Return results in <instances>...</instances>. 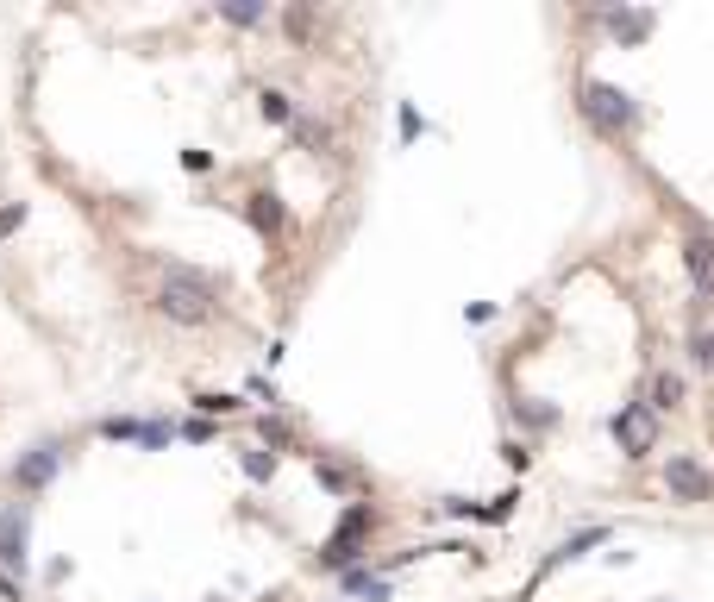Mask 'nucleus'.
I'll return each instance as SVG.
<instances>
[{
	"label": "nucleus",
	"mask_w": 714,
	"mask_h": 602,
	"mask_svg": "<svg viewBox=\"0 0 714 602\" xmlns=\"http://www.w3.org/2000/svg\"><path fill=\"white\" fill-rule=\"evenodd\" d=\"M257 107H264L270 126H295V101L282 95V88H264V101H257Z\"/></svg>",
	"instance_id": "nucleus-19"
},
{
	"label": "nucleus",
	"mask_w": 714,
	"mask_h": 602,
	"mask_svg": "<svg viewBox=\"0 0 714 602\" xmlns=\"http://www.w3.org/2000/svg\"><path fill=\"white\" fill-rule=\"evenodd\" d=\"M176 433L188 439V446H207V439H213V433H220V427H213V421H201V414H188V421H182Z\"/></svg>",
	"instance_id": "nucleus-24"
},
{
	"label": "nucleus",
	"mask_w": 714,
	"mask_h": 602,
	"mask_svg": "<svg viewBox=\"0 0 714 602\" xmlns=\"http://www.w3.org/2000/svg\"><path fill=\"white\" fill-rule=\"evenodd\" d=\"M514 490L508 496H489V502H445V515H458V521H483V527H502L508 515H514Z\"/></svg>",
	"instance_id": "nucleus-12"
},
{
	"label": "nucleus",
	"mask_w": 714,
	"mask_h": 602,
	"mask_svg": "<svg viewBox=\"0 0 714 602\" xmlns=\"http://www.w3.org/2000/svg\"><path fill=\"white\" fill-rule=\"evenodd\" d=\"M0 565H7V571L32 565V502H7V508H0Z\"/></svg>",
	"instance_id": "nucleus-7"
},
{
	"label": "nucleus",
	"mask_w": 714,
	"mask_h": 602,
	"mask_svg": "<svg viewBox=\"0 0 714 602\" xmlns=\"http://www.w3.org/2000/svg\"><path fill=\"white\" fill-rule=\"evenodd\" d=\"M658 483H664V496L683 502V508H708L714 502V471L702 465L696 452H671L664 471H658Z\"/></svg>",
	"instance_id": "nucleus-5"
},
{
	"label": "nucleus",
	"mask_w": 714,
	"mask_h": 602,
	"mask_svg": "<svg viewBox=\"0 0 714 602\" xmlns=\"http://www.w3.org/2000/svg\"><path fill=\"white\" fill-rule=\"evenodd\" d=\"M577 113L595 138H608V145H633L639 126H646V107H639L621 82H602V76H583L577 82Z\"/></svg>",
	"instance_id": "nucleus-1"
},
{
	"label": "nucleus",
	"mask_w": 714,
	"mask_h": 602,
	"mask_svg": "<svg viewBox=\"0 0 714 602\" xmlns=\"http://www.w3.org/2000/svg\"><path fill=\"white\" fill-rule=\"evenodd\" d=\"M514 421L527 427V433H552V427H558V408H552V402H533V396H527V402H514Z\"/></svg>",
	"instance_id": "nucleus-15"
},
{
	"label": "nucleus",
	"mask_w": 714,
	"mask_h": 602,
	"mask_svg": "<svg viewBox=\"0 0 714 602\" xmlns=\"http://www.w3.org/2000/svg\"><path fill=\"white\" fill-rule=\"evenodd\" d=\"M138 427H145V421H132V414H107L101 439H132V446H138Z\"/></svg>",
	"instance_id": "nucleus-21"
},
{
	"label": "nucleus",
	"mask_w": 714,
	"mask_h": 602,
	"mask_svg": "<svg viewBox=\"0 0 714 602\" xmlns=\"http://www.w3.org/2000/svg\"><path fill=\"white\" fill-rule=\"evenodd\" d=\"M238 465H245V477H251V483H270V477H276V452L245 446V452H238Z\"/></svg>",
	"instance_id": "nucleus-18"
},
{
	"label": "nucleus",
	"mask_w": 714,
	"mask_h": 602,
	"mask_svg": "<svg viewBox=\"0 0 714 602\" xmlns=\"http://www.w3.org/2000/svg\"><path fill=\"white\" fill-rule=\"evenodd\" d=\"M683 276L696 289V308H714V233H683Z\"/></svg>",
	"instance_id": "nucleus-8"
},
{
	"label": "nucleus",
	"mask_w": 714,
	"mask_h": 602,
	"mask_svg": "<svg viewBox=\"0 0 714 602\" xmlns=\"http://www.w3.org/2000/svg\"><path fill=\"white\" fill-rule=\"evenodd\" d=\"M19 226H26V201H7L0 207V239H13Z\"/></svg>",
	"instance_id": "nucleus-25"
},
{
	"label": "nucleus",
	"mask_w": 714,
	"mask_h": 602,
	"mask_svg": "<svg viewBox=\"0 0 714 602\" xmlns=\"http://www.w3.org/2000/svg\"><path fill=\"white\" fill-rule=\"evenodd\" d=\"M314 477L326 483L332 496H351V490H357V471H345V465H332V458H314Z\"/></svg>",
	"instance_id": "nucleus-17"
},
{
	"label": "nucleus",
	"mask_w": 714,
	"mask_h": 602,
	"mask_svg": "<svg viewBox=\"0 0 714 602\" xmlns=\"http://www.w3.org/2000/svg\"><path fill=\"white\" fill-rule=\"evenodd\" d=\"M370 534H376V508L370 502H351L345 515H339V527L326 534V546H320V571H351V565H364V552H370Z\"/></svg>",
	"instance_id": "nucleus-3"
},
{
	"label": "nucleus",
	"mask_w": 714,
	"mask_h": 602,
	"mask_svg": "<svg viewBox=\"0 0 714 602\" xmlns=\"http://www.w3.org/2000/svg\"><path fill=\"white\" fill-rule=\"evenodd\" d=\"M602 26H608V38H621L627 51H633V44H646V38L658 32V13H652V7H608Z\"/></svg>",
	"instance_id": "nucleus-11"
},
{
	"label": "nucleus",
	"mask_w": 714,
	"mask_h": 602,
	"mask_svg": "<svg viewBox=\"0 0 714 602\" xmlns=\"http://www.w3.org/2000/svg\"><path fill=\"white\" fill-rule=\"evenodd\" d=\"M608 540H614V534H608L602 521H589V527H577V534H564V540H558V546H552V552H545V559H539V571L527 577V590H520V602H527V596H533V590L545 584V577H558L564 565L589 559V552H595V546H608Z\"/></svg>",
	"instance_id": "nucleus-6"
},
{
	"label": "nucleus",
	"mask_w": 714,
	"mask_h": 602,
	"mask_svg": "<svg viewBox=\"0 0 714 602\" xmlns=\"http://www.w3.org/2000/svg\"><path fill=\"white\" fill-rule=\"evenodd\" d=\"M251 226H257L264 239H276L282 226H289V214H282V201H276V195H251Z\"/></svg>",
	"instance_id": "nucleus-14"
},
{
	"label": "nucleus",
	"mask_w": 714,
	"mask_h": 602,
	"mask_svg": "<svg viewBox=\"0 0 714 602\" xmlns=\"http://www.w3.org/2000/svg\"><path fill=\"white\" fill-rule=\"evenodd\" d=\"M608 433H614V446H621L627 465H646V458L658 452V433H664V427H658V414L633 396V402H621V408L608 414Z\"/></svg>",
	"instance_id": "nucleus-4"
},
{
	"label": "nucleus",
	"mask_w": 714,
	"mask_h": 602,
	"mask_svg": "<svg viewBox=\"0 0 714 602\" xmlns=\"http://www.w3.org/2000/svg\"><path fill=\"white\" fill-rule=\"evenodd\" d=\"M63 471V439H38V446H26L19 452V465H13V483L19 490H44Z\"/></svg>",
	"instance_id": "nucleus-9"
},
{
	"label": "nucleus",
	"mask_w": 714,
	"mask_h": 602,
	"mask_svg": "<svg viewBox=\"0 0 714 602\" xmlns=\"http://www.w3.org/2000/svg\"><path fill=\"white\" fill-rule=\"evenodd\" d=\"M257 433H264V452H270V446H289V427H282V421H270V414L257 421Z\"/></svg>",
	"instance_id": "nucleus-27"
},
{
	"label": "nucleus",
	"mask_w": 714,
	"mask_h": 602,
	"mask_svg": "<svg viewBox=\"0 0 714 602\" xmlns=\"http://www.w3.org/2000/svg\"><path fill=\"white\" fill-rule=\"evenodd\" d=\"M502 458H508V471H520V477H527V465H533L527 439H508V446H502Z\"/></svg>",
	"instance_id": "nucleus-26"
},
{
	"label": "nucleus",
	"mask_w": 714,
	"mask_h": 602,
	"mask_svg": "<svg viewBox=\"0 0 714 602\" xmlns=\"http://www.w3.org/2000/svg\"><path fill=\"white\" fill-rule=\"evenodd\" d=\"M170 439H176V421H145V427H138V446H145V452H163Z\"/></svg>",
	"instance_id": "nucleus-20"
},
{
	"label": "nucleus",
	"mask_w": 714,
	"mask_h": 602,
	"mask_svg": "<svg viewBox=\"0 0 714 602\" xmlns=\"http://www.w3.org/2000/svg\"><path fill=\"white\" fill-rule=\"evenodd\" d=\"M157 314L176 320V327H207L213 314H220V289H213L207 270H188V264H163L157 276Z\"/></svg>",
	"instance_id": "nucleus-2"
},
{
	"label": "nucleus",
	"mask_w": 714,
	"mask_h": 602,
	"mask_svg": "<svg viewBox=\"0 0 714 602\" xmlns=\"http://www.w3.org/2000/svg\"><path fill=\"white\" fill-rule=\"evenodd\" d=\"M683 352H689V370H702V377H714V327H689V339H683Z\"/></svg>",
	"instance_id": "nucleus-13"
},
{
	"label": "nucleus",
	"mask_w": 714,
	"mask_h": 602,
	"mask_svg": "<svg viewBox=\"0 0 714 602\" xmlns=\"http://www.w3.org/2000/svg\"><path fill=\"white\" fill-rule=\"evenodd\" d=\"M395 120H401V145H414V138L426 132V120H420V107H414V101H401V113H395Z\"/></svg>",
	"instance_id": "nucleus-22"
},
{
	"label": "nucleus",
	"mask_w": 714,
	"mask_h": 602,
	"mask_svg": "<svg viewBox=\"0 0 714 602\" xmlns=\"http://www.w3.org/2000/svg\"><path fill=\"white\" fill-rule=\"evenodd\" d=\"M195 408H201V421H213V414H238L245 402L238 396H195Z\"/></svg>",
	"instance_id": "nucleus-23"
},
{
	"label": "nucleus",
	"mask_w": 714,
	"mask_h": 602,
	"mask_svg": "<svg viewBox=\"0 0 714 602\" xmlns=\"http://www.w3.org/2000/svg\"><path fill=\"white\" fill-rule=\"evenodd\" d=\"M182 170H195V176L213 170V151H182Z\"/></svg>",
	"instance_id": "nucleus-28"
},
{
	"label": "nucleus",
	"mask_w": 714,
	"mask_h": 602,
	"mask_svg": "<svg viewBox=\"0 0 714 602\" xmlns=\"http://www.w3.org/2000/svg\"><path fill=\"white\" fill-rule=\"evenodd\" d=\"M220 19L226 26H264L270 7H257V0H220Z\"/></svg>",
	"instance_id": "nucleus-16"
},
{
	"label": "nucleus",
	"mask_w": 714,
	"mask_h": 602,
	"mask_svg": "<svg viewBox=\"0 0 714 602\" xmlns=\"http://www.w3.org/2000/svg\"><path fill=\"white\" fill-rule=\"evenodd\" d=\"M683 396H689V383L677 377L671 364H652V370H646V389H639V402H646V408L658 414V421H664V414H677V408H683Z\"/></svg>",
	"instance_id": "nucleus-10"
}]
</instances>
